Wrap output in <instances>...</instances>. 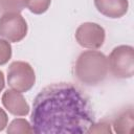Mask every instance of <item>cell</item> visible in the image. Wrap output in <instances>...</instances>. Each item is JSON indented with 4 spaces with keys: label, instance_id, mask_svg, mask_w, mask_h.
<instances>
[{
    "label": "cell",
    "instance_id": "1",
    "mask_svg": "<svg viewBox=\"0 0 134 134\" xmlns=\"http://www.w3.org/2000/svg\"><path fill=\"white\" fill-rule=\"evenodd\" d=\"M30 121L37 134H83L94 124V115L88 97L76 86L59 83L36 96Z\"/></svg>",
    "mask_w": 134,
    "mask_h": 134
},
{
    "label": "cell",
    "instance_id": "2",
    "mask_svg": "<svg viewBox=\"0 0 134 134\" xmlns=\"http://www.w3.org/2000/svg\"><path fill=\"white\" fill-rule=\"evenodd\" d=\"M107 57L95 50H87L82 52L74 66V74L76 79L85 85H97L103 82L108 73Z\"/></svg>",
    "mask_w": 134,
    "mask_h": 134
},
{
    "label": "cell",
    "instance_id": "3",
    "mask_svg": "<svg viewBox=\"0 0 134 134\" xmlns=\"http://www.w3.org/2000/svg\"><path fill=\"white\" fill-rule=\"evenodd\" d=\"M108 59V68L117 79H129L134 73V50L132 46L115 47Z\"/></svg>",
    "mask_w": 134,
    "mask_h": 134
},
{
    "label": "cell",
    "instance_id": "4",
    "mask_svg": "<svg viewBox=\"0 0 134 134\" xmlns=\"http://www.w3.org/2000/svg\"><path fill=\"white\" fill-rule=\"evenodd\" d=\"M36 82V75L32 67L21 61L12 63L7 70V83L9 87L18 92H26L32 88Z\"/></svg>",
    "mask_w": 134,
    "mask_h": 134
},
{
    "label": "cell",
    "instance_id": "5",
    "mask_svg": "<svg viewBox=\"0 0 134 134\" xmlns=\"http://www.w3.org/2000/svg\"><path fill=\"white\" fill-rule=\"evenodd\" d=\"M27 24L20 13H8L0 18V37L9 42H19L25 38Z\"/></svg>",
    "mask_w": 134,
    "mask_h": 134
},
{
    "label": "cell",
    "instance_id": "6",
    "mask_svg": "<svg viewBox=\"0 0 134 134\" xmlns=\"http://www.w3.org/2000/svg\"><path fill=\"white\" fill-rule=\"evenodd\" d=\"M75 39L82 47L97 49L104 44L105 30L96 23L86 22L77 27L75 31Z\"/></svg>",
    "mask_w": 134,
    "mask_h": 134
},
{
    "label": "cell",
    "instance_id": "7",
    "mask_svg": "<svg viewBox=\"0 0 134 134\" xmlns=\"http://www.w3.org/2000/svg\"><path fill=\"white\" fill-rule=\"evenodd\" d=\"M2 104L5 109L16 116H24L29 112V106L21 92L6 90L2 95Z\"/></svg>",
    "mask_w": 134,
    "mask_h": 134
},
{
    "label": "cell",
    "instance_id": "8",
    "mask_svg": "<svg viewBox=\"0 0 134 134\" xmlns=\"http://www.w3.org/2000/svg\"><path fill=\"white\" fill-rule=\"evenodd\" d=\"M97 10L108 18H120L128 10V0H94Z\"/></svg>",
    "mask_w": 134,
    "mask_h": 134
},
{
    "label": "cell",
    "instance_id": "9",
    "mask_svg": "<svg viewBox=\"0 0 134 134\" xmlns=\"http://www.w3.org/2000/svg\"><path fill=\"white\" fill-rule=\"evenodd\" d=\"M133 125H134V115L132 109H128L121 112L113 121L114 131L119 134L130 133L133 128Z\"/></svg>",
    "mask_w": 134,
    "mask_h": 134
},
{
    "label": "cell",
    "instance_id": "10",
    "mask_svg": "<svg viewBox=\"0 0 134 134\" xmlns=\"http://www.w3.org/2000/svg\"><path fill=\"white\" fill-rule=\"evenodd\" d=\"M23 7V0H0V17L8 13H20Z\"/></svg>",
    "mask_w": 134,
    "mask_h": 134
},
{
    "label": "cell",
    "instance_id": "11",
    "mask_svg": "<svg viewBox=\"0 0 134 134\" xmlns=\"http://www.w3.org/2000/svg\"><path fill=\"white\" fill-rule=\"evenodd\" d=\"M7 133H34V130L27 120L23 118H17L9 124Z\"/></svg>",
    "mask_w": 134,
    "mask_h": 134
},
{
    "label": "cell",
    "instance_id": "12",
    "mask_svg": "<svg viewBox=\"0 0 134 134\" xmlns=\"http://www.w3.org/2000/svg\"><path fill=\"white\" fill-rule=\"evenodd\" d=\"M23 3L31 13L40 15L48 9L51 0H23Z\"/></svg>",
    "mask_w": 134,
    "mask_h": 134
},
{
    "label": "cell",
    "instance_id": "13",
    "mask_svg": "<svg viewBox=\"0 0 134 134\" xmlns=\"http://www.w3.org/2000/svg\"><path fill=\"white\" fill-rule=\"evenodd\" d=\"M12 57V46L8 41L0 39V65H4Z\"/></svg>",
    "mask_w": 134,
    "mask_h": 134
},
{
    "label": "cell",
    "instance_id": "14",
    "mask_svg": "<svg viewBox=\"0 0 134 134\" xmlns=\"http://www.w3.org/2000/svg\"><path fill=\"white\" fill-rule=\"evenodd\" d=\"M110 125L107 122H99V124H93L87 131V133H111Z\"/></svg>",
    "mask_w": 134,
    "mask_h": 134
},
{
    "label": "cell",
    "instance_id": "15",
    "mask_svg": "<svg viewBox=\"0 0 134 134\" xmlns=\"http://www.w3.org/2000/svg\"><path fill=\"white\" fill-rule=\"evenodd\" d=\"M7 115L3 109L0 108V131H2L6 126H7Z\"/></svg>",
    "mask_w": 134,
    "mask_h": 134
},
{
    "label": "cell",
    "instance_id": "16",
    "mask_svg": "<svg viewBox=\"0 0 134 134\" xmlns=\"http://www.w3.org/2000/svg\"><path fill=\"white\" fill-rule=\"evenodd\" d=\"M3 88H4V76L2 71H0V92L3 90Z\"/></svg>",
    "mask_w": 134,
    "mask_h": 134
}]
</instances>
